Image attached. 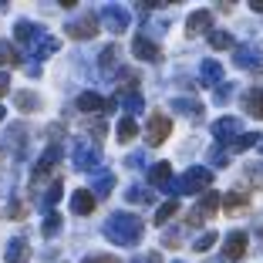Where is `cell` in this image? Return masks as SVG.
<instances>
[{"mask_svg":"<svg viewBox=\"0 0 263 263\" xmlns=\"http://www.w3.org/2000/svg\"><path fill=\"white\" fill-rule=\"evenodd\" d=\"M142 162H145V159H142L139 152H135V155H128V165H132V169H135V165H142Z\"/></svg>","mask_w":263,"mask_h":263,"instance_id":"cell-45","label":"cell"},{"mask_svg":"<svg viewBox=\"0 0 263 263\" xmlns=\"http://www.w3.org/2000/svg\"><path fill=\"white\" fill-rule=\"evenodd\" d=\"M98 21H101V27L111 31V34H125V31H128V10H125L122 4H108V7H101Z\"/></svg>","mask_w":263,"mask_h":263,"instance_id":"cell-6","label":"cell"},{"mask_svg":"<svg viewBox=\"0 0 263 263\" xmlns=\"http://www.w3.org/2000/svg\"><path fill=\"white\" fill-rule=\"evenodd\" d=\"M91 135H95V139L105 135V122H101V118H91Z\"/></svg>","mask_w":263,"mask_h":263,"instance_id":"cell-41","label":"cell"},{"mask_svg":"<svg viewBox=\"0 0 263 263\" xmlns=\"http://www.w3.org/2000/svg\"><path fill=\"white\" fill-rule=\"evenodd\" d=\"M61 193H64V182H61V179H54V182H51V189L44 193V206L51 209V213H54V206H58V199H61Z\"/></svg>","mask_w":263,"mask_h":263,"instance_id":"cell-32","label":"cell"},{"mask_svg":"<svg viewBox=\"0 0 263 263\" xmlns=\"http://www.w3.org/2000/svg\"><path fill=\"white\" fill-rule=\"evenodd\" d=\"M176 213H179V202H176V199L162 202V206H159V213H155V226H165L172 216H176Z\"/></svg>","mask_w":263,"mask_h":263,"instance_id":"cell-28","label":"cell"},{"mask_svg":"<svg viewBox=\"0 0 263 263\" xmlns=\"http://www.w3.org/2000/svg\"><path fill=\"white\" fill-rule=\"evenodd\" d=\"M101 233H105L111 243H118V247H135V243L142 240L145 226H142L139 216H132V213H115L108 223L101 226Z\"/></svg>","mask_w":263,"mask_h":263,"instance_id":"cell-1","label":"cell"},{"mask_svg":"<svg viewBox=\"0 0 263 263\" xmlns=\"http://www.w3.org/2000/svg\"><path fill=\"white\" fill-rule=\"evenodd\" d=\"M219 206H223V196H219L216 189H209V193H202V199H199V206H196V209H199L202 216H213Z\"/></svg>","mask_w":263,"mask_h":263,"instance_id":"cell-24","label":"cell"},{"mask_svg":"<svg viewBox=\"0 0 263 263\" xmlns=\"http://www.w3.org/2000/svg\"><path fill=\"white\" fill-rule=\"evenodd\" d=\"M169 135H172V118L165 115V111H152V115H148V125H145L148 145H162Z\"/></svg>","mask_w":263,"mask_h":263,"instance_id":"cell-5","label":"cell"},{"mask_svg":"<svg viewBox=\"0 0 263 263\" xmlns=\"http://www.w3.org/2000/svg\"><path fill=\"white\" fill-rule=\"evenodd\" d=\"M213 243H216V233L206 230V233H199V236H196L193 250H196V253H206V250H213Z\"/></svg>","mask_w":263,"mask_h":263,"instance_id":"cell-34","label":"cell"},{"mask_svg":"<svg viewBox=\"0 0 263 263\" xmlns=\"http://www.w3.org/2000/svg\"><path fill=\"white\" fill-rule=\"evenodd\" d=\"M95 206H98V196H95L91 189H78V193L71 196V209H74L78 216H91Z\"/></svg>","mask_w":263,"mask_h":263,"instance_id":"cell-14","label":"cell"},{"mask_svg":"<svg viewBox=\"0 0 263 263\" xmlns=\"http://www.w3.org/2000/svg\"><path fill=\"white\" fill-rule=\"evenodd\" d=\"M58 159H61V145H47L44 155L37 159V165H34V172H31V186H44L47 179L54 176Z\"/></svg>","mask_w":263,"mask_h":263,"instance_id":"cell-3","label":"cell"},{"mask_svg":"<svg viewBox=\"0 0 263 263\" xmlns=\"http://www.w3.org/2000/svg\"><path fill=\"white\" fill-rule=\"evenodd\" d=\"M118 54H122V51H118V44L101 47V58H98V64H101V71H105V74H111V71L118 68Z\"/></svg>","mask_w":263,"mask_h":263,"instance_id":"cell-25","label":"cell"},{"mask_svg":"<svg viewBox=\"0 0 263 263\" xmlns=\"http://www.w3.org/2000/svg\"><path fill=\"white\" fill-rule=\"evenodd\" d=\"M14 105H17L21 111H34L41 101H37V95H31V91H17V95H14Z\"/></svg>","mask_w":263,"mask_h":263,"instance_id":"cell-30","label":"cell"},{"mask_svg":"<svg viewBox=\"0 0 263 263\" xmlns=\"http://www.w3.org/2000/svg\"><path fill=\"white\" fill-rule=\"evenodd\" d=\"M125 199H128V202H142V206H145V202H152V193H145V189H139V186H132L128 193H125Z\"/></svg>","mask_w":263,"mask_h":263,"instance_id":"cell-37","label":"cell"},{"mask_svg":"<svg viewBox=\"0 0 263 263\" xmlns=\"http://www.w3.org/2000/svg\"><path fill=\"white\" fill-rule=\"evenodd\" d=\"M14 37L21 41V44H31V47H34L41 37H44V31H41L37 24H31V21H17V24H14Z\"/></svg>","mask_w":263,"mask_h":263,"instance_id":"cell-15","label":"cell"},{"mask_svg":"<svg viewBox=\"0 0 263 263\" xmlns=\"http://www.w3.org/2000/svg\"><path fill=\"white\" fill-rule=\"evenodd\" d=\"M85 263H122L118 256H111V253H95V256H88Z\"/></svg>","mask_w":263,"mask_h":263,"instance_id":"cell-38","label":"cell"},{"mask_svg":"<svg viewBox=\"0 0 263 263\" xmlns=\"http://www.w3.org/2000/svg\"><path fill=\"white\" fill-rule=\"evenodd\" d=\"M219 81H223V64L213 61V58H206V61L199 64V85H206V88H219Z\"/></svg>","mask_w":263,"mask_h":263,"instance_id":"cell-13","label":"cell"},{"mask_svg":"<svg viewBox=\"0 0 263 263\" xmlns=\"http://www.w3.org/2000/svg\"><path fill=\"white\" fill-rule=\"evenodd\" d=\"M115 98H118V105H122L125 111H142V108H145V98H142V91H118Z\"/></svg>","mask_w":263,"mask_h":263,"instance_id":"cell-22","label":"cell"},{"mask_svg":"<svg viewBox=\"0 0 263 263\" xmlns=\"http://www.w3.org/2000/svg\"><path fill=\"white\" fill-rule=\"evenodd\" d=\"M236 68H256V64L263 61V54H260V47H236Z\"/></svg>","mask_w":263,"mask_h":263,"instance_id":"cell-20","label":"cell"},{"mask_svg":"<svg viewBox=\"0 0 263 263\" xmlns=\"http://www.w3.org/2000/svg\"><path fill=\"white\" fill-rule=\"evenodd\" d=\"M139 263H162V256L159 253H145V260H139Z\"/></svg>","mask_w":263,"mask_h":263,"instance_id":"cell-44","label":"cell"},{"mask_svg":"<svg viewBox=\"0 0 263 263\" xmlns=\"http://www.w3.org/2000/svg\"><path fill=\"white\" fill-rule=\"evenodd\" d=\"M139 135V125H135V118H122L118 122V142H132Z\"/></svg>","mask_w":263,"mask_h":263,"instance_id":"cell-29","label":"cell"},{"mask_svg":"<svg viewBox=\"0 0 263 263\" xmlns=\"http://www.w3.org/2000/svg\"><path fill=\"white\" fill-rule=\"evenodd\" d=\"M247 247H250V236L243 230H233L230 236L223 240V256L236 263V260H243V256H247Z\"/></svg>","mask_w":263,"mask_h":263,"instance_id":"cell-9","label":"cell"},{"mask_svg":"<svg viewBox=\"0 0 263 263\" xmlns=\"http://www.w3.org/2000/svg\"><path fill=\"white\" fill-rule=\"evenodd\" d=\"M209 162L216 165V169H226V165H230V152H226V148H209Z\"/></svg>","mask_w":263,"mask_h":263,"instance_id":"cell-35","label":"cell"},{"mask_svg":"<svg viewBox=\"0 0 263 263\" xmlns=\"http://www.w3.org/2000/svg\"><path fill=\"white\" fill-rule=\"evenodd\" d=\"M243 105H247V111L253 118H260V122H263V88H250V91L243 95Z\"/></svg>","mask_w":263,"mask_h":263,"instance_id":"cell-21","label":"cell"},{"mask_svg":"<svg viewBox=\"0 0 263 263\" xmlns=\"http://www.w3.org/2000/svg\"><path fill=\"white\" fill-rule=\"evenodd\" d=\"M71 162H74L78 172H101L98 162H101V152L98 145H88V142H78L74 152H71Z\"/></svg>","mask_w":263,"mask_h":263,"instance_id":"cell-4","label":"cell"},{"mask_svg":"<svg viewBox=\"0 0 263 263\" xmlns=\"http://www.w3.org/2000/svg\"><path fill=\"white\" fill-rule=\"evenodd\" d=\"M209 186H213V169H206V165H193V169H186L182 176L176 179V186H172V193H209Z\"/></svg>","mask_w":263,"mask_h":263,"instance_id":"cell-2","label":"cell"},{"mask_svg":"<svg viewBox=\"0 0 263 263\" xmlns=\"http://www.w3.org/2000/svg\"><path fill=\"white\" fill-rule=\"evenodd\" d=\"M209 27H213V14H209V10H193V14H189V21H186V31L193 34H206Z\"/></svg>","mask_w":263,"mask_h":263,"instance_id":"cell-16","label":"cell"},{"mask_svg":"<svg viewBox=\"0 0 263 263\" xmlns=\"http://www.w3.org/2000/svg\"><path fill=\"white\" fill-rule=\"evenodd\" d=\"M253 10H256V14H263V0H253Z\"/></svg>","mask_w":263,"mask_h":263,"instance_id":"cell-46","label":"cell"},{"mask_svg":"<svg viewBox=\"0 0 263 263\" xmlns=\"http://www.w3.org/2000/svg\"><path fill=\"white\" fill-rule=\"evenodd\" d=\"M176 263H182V260H176Z\"/></svg>","mask_w":263,"mask_h":263,"instance_id":"cell-49","label":"cell"},{"mask_svg":"<svg viewBox=\"0 0 263 263\" xmlns=\"http://www.w3.org/2000/svg\"><path fill=\"white\" fill-rule=\"evenodd\" d=\"M98 24H101V21H98L95 14H81V17H74V21L68 24V37H74V41H91L95 34L101 31Z\"/></svg>","mask_w":263,"mask_h":263,"instance_id":"cell-7","label":"cell"},{"mask_svg":"<svg viewBox=\"0 0 263 263\" xmlns=\"http://www.w3.org/2000/svg\"><path fill=\"white\" fill-rule=\"evenodd\" d=\"M260 152H263V139H260Z\"/></svg>","mask_w":263,"mask_h":263,"instance_id":"cell-48","label":"cell"},{"mask_svg":"<svg viewBox=\"0 0 263 263\" xmlns=\"http://www.w3.org/2000/svg\"><path fill=\"white\" fill-rule=\"evenodd\" d=\"M0 64H7V68H17V64H24V54L17 51L14 44H7V41H4V44H0Z\"/></svg>","mask_w":263,"mask_h":263,"instance_id":"cell-26","label":"cell"},{"mask_svg":"<svg viewBox=\"0 0 263 263\" xmlns=\"http://www.w3.org/2000/svg\"><path fill=\"white\" fill-rule=\"evenodd\" d=\"M253 145H260V139H256V132H243L240 139L230 145V152H247V148H253Z\"/></svg>","mask_w":263,"mask_h":263,"instance_id":"cell-31","label":"cell"},{"mask_svg":"<svg viewBox=\"0 0 263 263\" xmlns=\"http://www.w3.org/2000/svg\"><path fill=\"white\" fill-rule=\"evenodd\" d=\"M7 88H10V78H7V74H0V98L7 95Z\"/></svg>","mask_w":263,"mask_h":263,"instance_id":"cell-43","label":"cell"},{"mask_svg":"<svg viewBox=\"0 0 263 263\" xmlns=\"http://www.w3.org/2000/svg\"><path fill=\"white\" fill-rule=\"evenodd\" d=\"M230 95H233V85H219L216 88V101H226Z\"/></svg>","mask_w":263,"mask_h":263,"instance_id":"cell-42","label":"cell"},{"mask_svg":"<svg viewBox=\"0 0 263 263\" xmlns=\"http://www.w3.org/2000/svg\"><path fill=\"white\" fill-rule=\"evenodd\" d=\"M24 213H27V209H24L21 202H10V206H7V216L10 219H24Z\"/></svg>","mask_w":263,"mask_h":263,"instance_id":"cell-39","label":"cell"},{"mask_svg":"<svg viewBox=\"0 0 263 263\" xmlns=\"http://www.w3.org/2000/svg\"><path fill=\"white\" fill-rule=\"evenodd\" d=\"M172 108H176L179 115L193 118V122H199V118H202V105L196 98H176V101H172Z\"/></svg>","mask_w":263,"mask_h":263,"instance_id":"cell-19","label":"cell"},{"mask_svg":"<svg viewBox=\"0 0 263 263\" xmlns=\"http://www.w3.org/2000/svg\"><path fill=\"white\" fill-rule=\"evenodd\" d=\"M4 260H7V263H27V260H31V243L24 240V236L7 240V247H4Z\"/></svg>","mask_w":263,"mask_h":263,"instance_id":"cell-11","label":"cell"},{"mask_svg":"<svg viewBox=\"0 0 263 263\" xmlns=\"http://www.w3.org/2000/svg\"><path fill=\"white\" fill-rule=\"evenodd\" d=\"M132 54L139 58V61H145V64H155L159 61V58H162V51H159V44H155V41H148V37H135L132 41Z\"/></svg>","mask_w":263,"mask_h":263,"instance_id":"cell-10","label":"cell"},{"mask_svg":"<svg viewBox=\"0 0 263 263\" xmlns=\"http://www.w3.org/2000/svg\"><path fill=\"white\" fill-rule=\"evenodd\" d=\"M78 108L85 111V115H95V111H105V108H108V101L101 98V95H95V91H85L81 98H78Z\"/></svg>","mask_w":263,"mask_h":263,"instance_id":"cell-17","label":"cell"},{"mask_svg":"<svg viewBox=\"0 0 263 263\" xmlns=\"http://www.w3.org/2000/svg\"><path fill=\"white\" fill-rule=\"evenodd\" d=\"M209 47H213V51H230L233 37L226 31H213V34H209Z\"/></svg>","mask_w":263,"mask_h":263,"instance_id":"cell-33","label":"cell"},{"mask_svg":"<svg viewBox=\"0 0 263 263\" xmlns=\"http://www.w3.org/2000/svg\"><path fill=\"white\" fill-rule=\"evenodd\" d=\"M0 122H4V108H0Z\"/></svg>","mask_w":263,"mask_h":263,"instance_id":"cell-47","label":"cell"},{"mask_svg":"<svg viewBox=\"0 0 263 263\" xmlns=\"http://www.w3.org/2000/svg\"><path fill=\"white\" fill-rule=\"evenodd\" d=\"M213 135H216V142H226V145H233V142L243 135V125L240 118H233V115H223L213 122Z\"/></svg>","mask_w":263,"mask_h":263,"instance_id":"cell-8","label":"cell"},{"mask_svg":"<svg viewBox=\"0 0 263 263\" xmlns=\"http://www.w3.org/2000/svg\"><path fill=\"white\" fill-rule=\"evenodd\" d=\"M243 206H250V193H230V196H223V209H226V213L243 209Z\"/></svg>","mask_w":263,"mask_h":263,"instance_id":"cell-27","label":"cell"},{"mask_svg":"<svg viewBox=\"0 0 263 263\" xmlns=\"http://www.w3.org/2000/svg\"><path fill=\"white\" fill-rule=\"evenodd\" d=\"M206 223V216H202L199 209H193V213H189V219H186V226H202Z\"/></svg>","mask_w":263,"mask_h":263,"instance_id":"cell-40","label":"cell"},{"mask_svg":"<svg viewBox=\"0 0 263 263\" xmlns=\"http://www.w3.org/2000/svg\"><path fill=\"white\" fill-rule=\"evenodd\" d=\"M111 189H115V172H98V176H95V182H91V193L98 196H108Z\"/></svg>","mask_w":263,"mask_h":263,"instance_id":"cell-23","label":"cell"},{"mask_svg":"<svg viewBox=\"0 0 263 263\" xmlns=\"http://www.w3.org/2000/svg\"><path fill=\"white\" fill-rule=\"evenodd\" d=\"M148 182H152L155 189L172 193V186H176V179H172V165L169 162H155L152 169H148Z\"/></svg>","mask_w":263,"mask_h":263,"instance_id":"cell-12","label":"cell"},{"mask_svg":"<svg viewBox=\"0 0 263 263\" xmlns=\"http://www.w3.org/2000/svg\"><path fill=\"white\" fill-rule=\"evenodd\" d=\"M58 230H61V216H58V213H47V219H44V226H41V233H44V236H54Z\"/></svg>","mask_w":263,"mask_h":263,"instance_id":"cell-36","label":"cell"},{"mask_svg":"<svg viewBox=\"0 0 263 263\" xmlns=\"http://www.w3.org/2000/svg\"><path fill=\"white\" fill-rule=\"evenodd\" d=\"M31 51H34V58H37V61H44V58H51V54H58V51H61V41L51 37V34H44V37H41Z\"/></svg>","mask_w":263,"mask_h":263,"instance_id":"cell-18","label":"cell"}]
</instances>
